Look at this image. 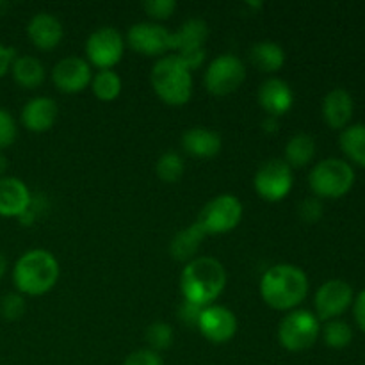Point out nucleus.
I'll return each instance as SVG.
<instances>
[{"instance_id": "1", "label": "nucleus", "mask_w": 365, "mask_h": 365, "mask_svg": "<svg viewBox=\"0 0 365 365\" xmlns=\"http://www.w3.org/2000/svg\"><path fill=\"white\" fill-rule=\"evenodd\" d=\"M310 282L305 271L294 264H277L260 278L262 302L273 310L291 312L309 296Z\"/></svg>"}, {"instance_id": "2", "label": "nucleus", "mask_w": 365, "mask_h": 365, "mask_svg": "<svg viewBox=\"0 0 365 365\" xmlns=\"http://www.w3.org/2000/svg\"><path fill=\"white\" fill-rule=\"evenodd\" d=\"M227 287V269L214 257H196L180 274L182 298L198 307L214 305Z\"/></svg>"}, {"instance_id": "3", "label": "nucleus", "mask_w": 365, "mask_h": 365, "mask_svg": "<svg viewBox=\"0 0 365 365\" xmlns=\"http://www.w3.org/2000/svg\"><path fill=\"white\" fill-rule=\"evenodd\" d=\"M61 266L48 250H29L14 262L13 284L21 296H43L56 287Z\"/></svg>"}, {"instance_id": "4", "label": "nucleus", "mask_w": 365, "mask_h": 365, "mask_svg": "<svg viewBox=\"0 0 365 365\" xmlns=\"http://www.w3.org/2000/svg\"><path fill=\"white\" fill-rule=\"evenodd\" d=\"M150 84L166 106L180 107L192 96V71L175 53L159 57L150 71Z\"/></svg>"}, {"instance_id": "5", "label": "nucleus", "mask_w": 365, "mask_h": 365, "mask_svg": "<svg viewBox=\"0 0 365 365\" xmlns=\"http://www.w3.org/2000/svg\"><path fill=\"white\" fill-rule=\"evenodd\" d=\"M356 180L355 170L346 159L328 157L319 160L309 173V185L319 200H339L348 195Z\"/></svg>"}, {"instance_id": "6", "label": "nucleus", "mask_w": 365, "mask_h": 365, "mask_svg": "<svg viewBox=\"0 0 365 365\" xmlns=\"http://www.w3.org/2000/svg\"><path fill=\"white\" fill-rule=\"evenodd\" d=\"M321 335V321L310 310L296 309L285 314L278 324V342L291 353L307 351Z\"/></svg>"}, {"instance_id": "7", "label": "nucleus", "mask_w": 365, "mask_h": 365, "mask_svg": "<svg viewBox=\"0 0 365 365\" xmlns=\"http://www.w3.org/2000/svg\"><path fill=\"white\" fill-rule=\"evenodd\" d=\"M245 214L241 200L235 195H220L205 203L196 223L205 235H223L239 227Z\"/></svg>"}, {"instance_id": "8", "label": "nucleus", "mask_w": 365, "mask_h": 365, "mask_svg": "<svg viewBox=\"0 0 365 365\" xmlns=\"http://www.w3.org/2000/svg\"><path fill=\"white\" fill-rule=\"evenodd\" d=\"M246 78V66L234 53L214 57L203 73L205 89L214 96H227L237 91Z\"/></svg>"}, {"instance_id": "9", "label": "nucleus", "mask_w": 365, "mask_h": 365, "mask_svg": "<svg viewBox=\"0 0 365 365\" xmlns=\"http://www.w3.org/2000/svg\"><path fill=\"white\" fill-rule=\"evenodd\" d=\"M294 185V173L284 159H269L257 170L253 187L257 195L269 203L287 198Z\"/></svg>"}, {"instance_id": "10", "label": "nucleus", "mask_w": 365, "mask_h": 365, "mask_svg": "<svg viewBox=\"0 0 365 365\" xmlns=\"http://www.w3.org/2000/svg\"><path fill=\"white\" fill-rule=\"evenodd\" d=\"M123 34L116 27H100L91 32L86 41V57L89 66L98 70H113L125 53Z\"/></svg>"}, {"instance_id": "11", "label": "nucleus", "mask_w": 365, "mask_h": 365, "mask_svg": "<svg viewBox=\"0 0 365 365\" xmlns=\"http://www.w3.org/2000/svg\"><path fill=\"white\" fill-rule=\"evenodd\" d=\"M355 302V292L353 287L346 280L341 278H331L327 280L314 296V307H316V316L319 321H334L341 319L342 314L353 307Z\"/></svg>"}, {"instance_id": "12", "label": "nucleus", "mask_w": 365, "mask_h": 365, "mask_svg": "<svg viewBox=\"0 0 365 365\" xmlns=\"http://www.w3.org/2000/svg\"><path fill=\"white\" fill-rule=\"evenodd\" d=\"M125 43L143 56L164 57L171 52V32L155 21H139L128 29Z\"/></svg>"}, {"instance_id": "13", "label": "nucleus", "mask_w": 365, "mask_h": 365, "mask_svg": "<svg viewBox=\"0 0 365 365\" xmlns=\"http://www.w3.org/2000/svg\"><path fill=\"white\" fill-rule=\"evenodd\" d=\"M196 328L212 344H227L237 334L239 321L237 316L227 307L209 305L203 307Z\"/></svg>"}, {"instance_id": "14", "label": "nucleus", "mask_w": 365, "mask_h": 365, "mask_svg": "<svg viewBox=\"0 0 365 365\" xmlns=\"http://www.w3.org/2000/svg\"><path fill=\"white\" fill-rule=\"evenodd\" d=\"M93 78L91 66L78 56L64 57L52 68V82L57 91L64 95H77L89 88Z\"/></svg>"}, {"instance_id": "15", "label": "nucleus", "mask_w": 365, "mask_h": 365, "mask_svg": "<svg viewBox=\"0 0 365 365\" xmlns=\"http://www.w3.org/2000/svg\"><path fill=\"white\" fill-rule=\"evenodd\" d=\"M32 205V192L24 180L16 177L0 178V217L20 220Z\"/></svg>"}, {"instance_id": "16", "label": "nucleus", "mask_w": 365, "mask_h": 365, "mask_svg": "<svg viewBox=\"0 0 365 365\" xmlns=\"http://www.w3.org/2000/svg\"><path fill=\"white\" fill-rule=\"evenodd\" d=\"M257 98H259V103L264 109V113L273 118L284 116L294 106L292 88L284 78L278 77H269L267 81H264L259 88Z\"/></svg>"}, {"instance_id": "17", "label": "nucleus", "mask_w": 365, "mask_h": 365, "mask_svg": "<svg viewBox=\"0 0 365 365\" xmlns=\"http://www.w3.org/2000/svg\"><path fill=\"white\" fill-rule=\"evenodd\" d=\"M59 106L50 96H34L29 100L20 113V121L29 132L43 134L56 125Z\"/></svg>"}, {"instance_id": "18", "label": "nucleus", "mask_w": 365, "mask_h": 365, "mask_svg": "<svg viewBox=\"0 0 365 365\" xmlns=\"http://www.w3.org/2000/svg\"><path fill=\"white\" fill-rule=\"evenodd\" d=\"M27 36L36 48L50 52V50L57 48L59 43L63 41L64 27L59 18L41 11L29 20Z\"/></svg>"}, {"instance_id": "19", "label": "nucleus", "mask_w": 365, "mask_h": 365, "mask_svg": "<svg viewBox=\"0 0 365 365\" xmlns=\"http://www.w3.org/2000/svg\"><path fill=\"white\" fill-rule=\"evenodd\" d=\"M353 113H355V102H353L351 93L342 88L331 89L327 93L321 106L324 123L334 130H344L351 123Z\"/></svg>"}, {"instance_id": "20", "label": "nucleus", "mask_w": 365, "mask_h": 365, "mask_svg": "<svg viewBox=\"0 0 365 365\" xmlns=\"http://www.w3.org/2000/svg\"><path fill=\"white\" fill-rule=\"evenodd\" d=\"M182 150L195 159H214L223 150V139L216 130L207 127H192L182 134Z\"/></svg>"}, {"instance_id": "21", "label": "nucleus", "mask_w": 365, "mask_h": 365, "mask_svg": "<svg viewBox=\"0 0 365 365\" xmlns=\"http://www.w3.org/2000/svg\"><path fill=\"white\" fill-rule=\"evenodd\" d=\"M210 29L202 18H189L175 32H171V52L182 53L189 50L205 48Z\"/></svg>"}, {"instance_id": "22", "label": "nucleus", "mask_w": 365, "mask_h": 365, "mask_svg": "<svg viewBox=\"0 0 365 365\" xmlns=\"http://www.w3.org/2000/svg\"><path fill=\"white\" fill-rule=\"evenodd\" d=\"M205 232L202 230L198 223H191L189 227L182 228L170 242V253L177 262H191L192 259H196V253H198L200 246H202L203 239H205Z\"/></svg>"}, {"instance_id": "23", "label": "nucleus", "mask_w": 365, "mask_h": 365, "mask_svg": "<svg viewBox=\"0 0 365 365\" xmlns=\"http://www.w3.org/2000/svg\"><path fill=\"white\" fill-rule=\"evenodd\" d=\"M9 71L13 75V81L24 89L39 88L46 77L45 66L34 56H16Z\"/></svg>"}, {"instance_id": "24", "label": "nucleus", "mask_w": 365, "mask_h": 365, "mask_svg": "<svg viewBox=\"0 0 365 365\" xmlns=\"http://www.w3.org/2000/svg\"><path fill=\"white\" fill-rule=\"evenodd\" d=\"M250 61L262 73H277L285 64V50L274 41H259L250 50Z\"/></svg>"}, {"instance_id": "25", "label": "nucleus", "mask_w": 365, "mask_h": 365, "mask_svg": "<svg viewBox=\"0 0 365 365\" xmlns=\"http://www.w3.org/2000/svg\"><path fill=\"white\" fill-rule=\"evenodd\" d=\"M316 139L310 134H296L285 145V157L284 160L291 166V170L309 166L316 157Z\"/></svg>"}, {"instance_id": "26", "label": "nucleus", "mask_w": 365, "mask_h": 365, "mask_svg": "<svg viewBox=\"0 0 365 365\" xmlns=\"http://www.w3.org/2000/svg\"><path fill=\"white\" fill-rule=\"evenodd\" d=\"M339 146L348 160L355 163L356 166L365 168V125L355 123L341 130L339 135Z\"/></svg>"}, {"instance_id": "27", "label": "nucleus", "mask_w": 365, "mask_h": 365, "mask_svg": "<svg viewBox=\"0 0 365 365\" xmlns=\"http://www.w3.org/2000/svg\"><path fill=\"white\" fill-rule=\"evenodd\" d=\"M89 88L100 102H113L121 95L123 81L114 70H98L93 75Z\"/></svg>"}, {"instance_id": "28", "label": "nucleus", "mask_w": 365, "mask_h": 365, "mask_svg": "<svg viewBox=\"0 0 365 365\" xmlns=\"http://www.w3.org/2000/svg\"><path fill=\"white\" fill-rule=\"evenodd\" d=\"M185 171V163L182 159V155L173 150H168V152L160 153L159 159L155 163V173L166 184H175V182L180 180L184 177Z\"/></svg>"}, {"instance_id": "29", "label": "nucleus", "mask_w": 365, "mask_h": 365, "mask_svg": "<svg viewBox=\"0 0 365 365\" xmlns=\"http://www.w3.org/2000/svg\"><path fill=\"white\" fill-rule=\"evenodd\" d=\"M321 335L324 344L331 349H344L353 342V328L342 319L327 321L321 328Z\"/></svg>"}, {"instance_id": "30", "label": "nucleus", "mask_w": 365, "mask_h": 365, "mask_svg": "<svg viewBox=\"0 0 365 365\" xmlns=\"http://www.w3.org/2000/svg\"><path fill=\"white\" fill-rule=\"evenodd\" d=\"M145 337L150 349L160 353L166 351V349H170L171 346H173L175 331L173 328H171V324L164 323V321H155V323L148 324Z\"/></svg>"}, {"instance_id": "31", "label": "nucleus", "mask_w": 365, "mask_h": 365, "mask_svg": "<svg viewBox=\"0 0 365 365\" xmlns=\"http://www.w3.org/2000/svg\"><path fill=\"white\" fill-rule=\"evenodd\" d=\"M25 310H27V303H25V296H21L20 292H7L0 298V316L6 321L21 319Z\"/></svg>"}, {"instance_id": "32", "label": "nucleus", "mask_w": 365, "mask_h": 365, "mask_svg": "<svg viewBox=\"0 0 365 365\" xmlns=\"http://www.w3.org/2000/svg\"><path fill=\"white\" fill-rule=\"evenodd\" d=\"M18 138V125L13 114L0 107V152L14 145Z\"/></svg>"}, {"instance_id": "33", "label": "nucleus", "mask_w": 365, "mask_h": 365, "mask_svg": "<svg viewBox=\"0 0 365 365\" xmlns=\"http://www.w3.org/2000/svg\"><path fill=\"white\" fill-rule=\"evenodd\" d=\"M143 9L153 21H164L173 16L177 11V2L175 0H146L143 4Z\"/></svg>"}, {"instance_id": "34", "label": "nucleus", "mask_w": 365, "mask_h": 365, "mask_svg": "<svg viewBox=\"0 0 365 365\" xmlns=\"http://www.w3.org/2000/svg\"><path fill=\"white\" fill-rule=\"evenodd\" d=\"M298 214L303 221H307V223H316V221H319L324 214L323 202H321L319 198H316V196L305 198L299 203Z\"/></svg>"}, {"instance_id": "35", "label": "nucleus", "mask_w": 365, "mask_h": 365, "mask_svg": "<svg viewBox=\"0 0 365 365\" xmlns=\"http://www.w3.org/2000/svg\"><path fill=\"white\" fill-rule=\"evenodd\" d=\"M123 365H164L163 356L160 353L153 351V349L145 348V349H135L130 355L125 359Z\"/></svg>"}, {"instance_id": "36", "label": "nucleus", "mask_w": 365, "mask_h": 365, "mask_svg": "<svg viewBox=\"0 0 365 365\" xmlns=\"http://www.w3.org/2000/svg\"><path fill=\"white\" fill-rule=\"evenodd\" d=\"M203 307L195 305V303H189V302H182L180 307H178V319L180 323H184L185 327L189 328H196L198 327V319H200V314H202Z\"/></svg>"}, {"instance_id": "37", "label": "nucleus", "mask_w": 365, "mask_h": 365, "mask_svg": "<svg viewBox=\"0 0 365 365\" xmlns=\"http://www.w3.org/2000/svg\"><path fill=\"white\" fill-rule=\"evenodd\" d=\"M353 316H355V321L360 330L365 331V289L355 296V302H353Z\"/></svg>"}, {"instance_id": "38", "label": "nucleus", "mask_w": 365, "mask_h": 365, "mask_svg": "<svg viewBox=\"0 0 365 365\" xmlns=\"http://www.w3.org/2000/svg\"><path fill=\"white\" fill-rule=\"evenodd\" d=\"M14 57H16V52H14V48H11V46H6L4 43H0V78H2L4 75L9 73L11 64H13Z\"/></svg>"}, {"instance_id": "39", "label": "nucleus", "mask_w": 365, "mask_h": 365, "mask_svg": "<svg viewBox=\"0 0 365 365\" xmlns=\"http://www.w3.org/2000/svg\"><path fill=\"white\" fill-rule=\"evenodd\" d=\"M262 127L266 132H277V127H278V118H273V116H267L266 120L262 121Z\"/></svg>"}, {"instance_id": "40", "label": "nucleus", "mask_w": 365, "mask_h": 365, "mask_svg": "<svg viewBox=\"0 0 365 365\" xmlns=\"http://www.w3.org/2000/svg\"><path fill=\"white\" fill-rule=\"evenodd\" d=\"M7 168H9V160H7V157L4 155V152H0V178L6 177Z\"/></svg>"}, {"instance_id": "41", "label": "nucleus", "mask_w": 365, "mask_h": 365, "mask_svg": "<svg viewBox=\"0 0 365 365\" xmlns=\"http://www.w3.org/2000/svg\"><path fill=\"white\" fill-rule=\"evenodd\" d=\"M6 271H7V259H6V255H4V253L0 252V280H2V278H4Z\"/></svg>"}]
</instances>
